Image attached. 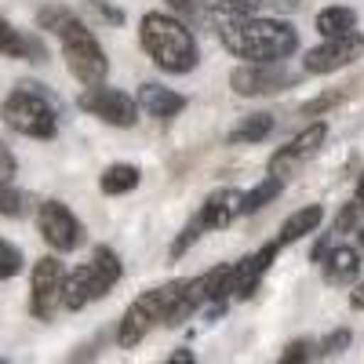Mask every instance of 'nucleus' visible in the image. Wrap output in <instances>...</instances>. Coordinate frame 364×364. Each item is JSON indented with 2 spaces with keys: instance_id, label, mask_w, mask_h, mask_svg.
Here are the masks:
<instances>
[{
  "instance_id": "nucleus-27",
  "label": "nucleus",
  "mask_w": 364,
  "mask_h": 364,
  "mask_svg": "<svg viewBox=\"0 0 364 364\" xmlns=\"http://www.w3.org/2000/svg\"><path fill=\"white\" fill-rule=\"evenodd\" d=\"M346 99V91H328V95H317V99H310L306 106H302V117H324L331 106H339Z\"/></svg>"
},
{
  "instance_id": "nucleus-32",
  "label": "nucleus",
  "mask_w": 364,
  "mask_h": 364,
  "mask_svg": "<svg viewBox=\"0 0 364 364\" xmlns=\"http://www.w3.org/2000/svg\"><path fill=\"white\" fill-rule=\"evenodd\" d=\"M15 157H11V149L8 146H0V182H11L15 178Z\"/></svg>"
},
{
  "instance_id": "nucleus-4",
  "label": "nucleus",
  "mask_w": 364,
  "mask_h": 364,
  "mask_svg": "<svg viewBox=\"0 0 364 364\" xmlns=\"http://www.w3.org/2000/svg\"><path fill=\"white\" fill-rule=\"evenodd\" d=\"M124 277V266H120V255L106 245L95 248L91 262H84L80 269H73L66 284H63V306L66 310H84L87 302H99L102 295L113 291V284Z\"/></svg>"
},
{
  "instance_id": "nucleus-6",
  "label": "nucleus",
  "mask_w": 364,
  "mask_h": 364,
  "mask_svg": "<svg viewBox=\"0 0 364 364\" xmlns=\"http://www.w3.org/2000/svg\"><path fill=\"white\" fill-rule=\"evenodd\" d=\"M58 44H63V58L70 73L80 80V84H99L106 80L109 73V58L102 51V44L95 41V33L84 26V22H73L63 37H58Z\"/></svg>"
},
{
  "instance_id": "nucleus-33",
  "label": "nucleus",
  "mask_w": 364,
  "mask_h": 364,
  "mask_svg": "<svg viewBox=\"0 0 364 364\" xmlns=\"http://www.w3.org/2000/svg\"><path fill=\"white\" fill-rule=\"evenodd\" d=\"M168 4H171L182 18H193V15H197V4H193V0H168Z\"/></svg>"
},
{
  "instance_id": "nucleus-15",
  "label": "nucleus",
  "mask_w": 364,
  "mask_h": 364,
  "mask_svg": "<svg viewBox=\"0 0 364 364\" xmlns=\"http://www.w3.org/2000/svg\"><path fill=\"white\" fill-rule=\"evenodd\" d=\"M237 215H240V193L237 190H215V193L204 197V204L197 211V223H200V230H223Z\"/></svg>"
},
{
  "instance_id": "nucleus-38",
  "label": "nucleus",
  "mask_w": 364,
  "mask_h": 364,
  "mask_svg": "<svg viewBox=\"0 0 364 364\" xmlns=\"http://www.w3.org/2000/svg\"><path fill=\"white\" fill-rule=\"evenodd\" d=\"M353 230H357V245H360V248H357V252H364V215H360V223H357V226H353Z\"/></svg>"
},
{
  "instance_id": "nucleus-10",
  "label": "nucleus",
  "mask_w": 364,
  "mask_h": 364,
  "mask_svg": "<svg viewBox=\"0 0 364 364\" xmlns=\"http://www.w3.org/2000/svg\"><path fill=\"white\" fill-rule=\"evenodd\" d=\"M299 77L288 73L281 63H248V66H237L230 73V87L245 99H255V95H277V91L291 87Z\"/></svg>"
},
{
  "instance_id": "nucleus-18",
  "label": "nucleus",
  "mask_w": 364,
  "mask_h": 364,
  "mask_svg": "<svg viewBox=\"0 0 364 364\" xmlns=\"http://www.w3.org/2000/svg\"><path fill=\"white\" fill-rule=\"evenodd\" d=\"M321 223H324V208H321V204H306V208L291 211V219L281 226V245H291V240L314 233Z\"/></svg>"
},
{
  "instance_id": "nucleus-13",
  "label": "nucleus",
  "mask_w": 364,
  "mask_h": 364,
  "mask_svg": "<svg viewBox=\"0 0 364 364\" xmlns=\"http://www.w3.org/2000/svg\"><path fill=\"white\" fill-rule=\"evenodd\" d=\"M281 252V240H273V245H262V252L248 255V259H240L233 266V284H230V299H252L259 281L266 277V269L273 266V259H277Z\"/></svg>"
},
{
  "instance_id": "nucleus-29",
  "label": "nucleus",
  "mask_w": 364,
  "mask_h": 364,
  "mask_svg": "<svg viewBox=\"0 0 364 364\" xmlns=\"http://www.w3.org/2000/svg\"><path fill=\"white\" fill-rule=\"evenodd\" d=\"M353 343V331L350 328H339V331H331V336L321 343V357H339L346 346Z\"/></svg>"
},
{
  "instance_id": "nucleus-25",
  "label": "nucleus",
  "mask_w": 364,
  "mask_h": 364,
  "mask_svg": "<svg viewBox=\"0 0 364 364\" xmlns=\"http://www.w3.org/2000/svg\"><path fill=\"white\" fill-rule=\"evenodd\" d=\"M259 8H266V0H208V11L215 18H230V15H255Z\"/></svg>"
},
{
  "instance_id": "nucleus-3",
  "label": "nucleus",
  "mask_w": 364,
  "mask_h": 364,
  "mask_svg": "<svg viewBox=\"0 0 364 364\" xmlns=\"http://www.w3.org/2000/svg\"><path fill=\"white\" fill-rule=\"evenodd\" d=\"M4 124L26 139H55L58 109L41 84H18L4 99Z\"/></svg>"
},
{
  "instance_id": "nucleus-19",
  "label": "nucleus",
  "mask_w": 364,
  "mask_h": 364,
  "mask_svg": "<svg viewBox=\"0 0 364 364\" xmlns=\"http://www.w3.org/2000/svg\"><path fill=\"white\" fill-rule=\"evenodd\" d=\"M139 178L142 175H139L135 164H109L102 171V178H99V186H102L106 197H124V193H132L139 186Z\"/></svg>"
},
{
  "instance_id": "nucleus-8",
  "label": "nucleus",
  "mask_w": 364,
  "mask_h": 364,
  "mask_svg": "<svg viewBox=\"0 0 364 364\" xmlns=\"http://www.w3.org/2000/svg\"><path fill=\"white\" fill-rule=\"evenodd\" d=\"M63 284H66V269L55 255L37 259L33 273H29V310L41 321H51L63 306Z\"/></svg>"
},
{
  "instance_id": "nucleus-2",
  "label": "nucleus",
  "mask_w": 364,
  "mask_h": 364,
  "mask_svg": "<svg viewBox=\"0 0 364 364\" xmlns=\"http://www.w3.org/2000/svg\"><path fill=\"white\" fill-rule=\"evenodd\" d=\"M142 48L146 55L154 58V66L164 70V73H193L197 63H200V51H197V41L186 29V22L175 18V15H164V11H149L142 18Z\"/></svg>"
},
{
  "instance_id": "nucleus-20",
  "label": "nucleus",
  "mask_w": 364,
  "mask_h": 364,
  "mask_svg": "<svg viewBox=\"0 0 364 364\" xmlns=\"http://www.w3.org/2000/svg\"><path fill=\"white\" fill-rule=\"evenodd\" d=\"M273 132V117L269 113H252L230 132V146H245V142H262Z\"/></svg>"
},
{
  "instance_id": "nucleus-1",
  "label": "nucleus",
  "mask_w": 364,
  "mask_h": 364,
  "mask_svg": "<svg viewBox=\"0 0 364 364\" xmlns=\"http://www.w3.org/2000/svg\"><path fill=\"white\" fill-rule=\"evenodd\" d=\"M219 41L226 51L248 63H284L299 48V33L281 22V18H266V15H230L219 18Z\"/></svg>"
},
{
  "instance_id": "nucleus-9",
  "label": "nucleus",
  "mask_w": 364,
  "mask_h": 364,
  "mask_svg": "<svg viewBox=\"0 0 364 364\" xmlns=\"http://www.w3.org/2000/svg\"><path fill=\"white\" fill-rule=\"evenodd\" d=\"M37 230L44 237V245L58 255L80 248V240H84V226L77 223V215L63 200H44L37 208Z\"/></svg>"
},
{
  "instance_id": "nucleus-16",
  "label": "nucleus",
  "mask_w": 364,
  "mask_h": 364,
  "mask_svg": "<svg viewBox=\"0 0 364 364\" xmlns=\"http://www.w3.org/2000/svg\"><path fill=\"white\" fill-rule=\"evenodd\" d=\"M321 269L328 284H350L360 273V252L357 248H328L321 255Z\"/></svg>"
},
{
  "instance_id": "nucleus-17",
  "label": "nucleus",
  "mask_w": 364,
  "mask_h": 364,
  "mask_svg": "<svg viewBox=\"0 0 364 364\" xmlns=\"http://www.w3.org/2000/svg\"><path fill=\"white\" fill-rule=\"evenodd\" d=\"M0 58H29V63H44V48H41L37 37H26L8 18H0Z\"/></svg>"
},
{
  "instance_id": "nucleus-22",
  "label": "nucleus",
  "mask_w": 364,
  "mask_h": 364,
  "mask_svg": "<svg viewBox=\"0 0 364 364\" xmlns=\"http://www.w3.org/2000/svg\"><path fill=\"white\" fill-rule=\"evenodd\" d=\"M281 190H284V178H273V175H269V178H262L252 193L240 197V215H255V211H259V208H266V204H269L273 197H277Z\"/></svg>"
},
{
  "instance_id": "nucleus-30",
  "label": "nucleus",
  "mask_w": 364,
  "mask_h": 364,
  "mask_svg": "<svg viewBox=\"0 0 364 364\" xmlns=\"http://www.w3.org/2000/svg\"><path fill=\"white\" fill-rule=\"evenodd\" d=\"M360 215H364V208L353 200V204H346L343 211H339V219H336V233H350L357 223H360Z\"/></svg>"
},
{
  "instance_id": "nucleus-21",
  "label": "nucleus",
  "mask_w": 364,
  "mask_h": 364,
  "mask_svg": "<svg viewBox=\"0 0 364 364\" xmlns=\"http://www.w3.org/2000/svg\"><path fill=\"white\" fill-rule=\"evenodd\" d=\"M350 29H357L353 8H324L317 15V33L321 37H339V33H350Z\"/></svg>"
},
{
  "instance_id": "nucleus-36",
  "label": "nucleus",
  "mask_w": 364,
  "mask_h": 364,
  "mask_svg": "<svg viewBox=\"0 0 364 364\" xmlns=\"http://www.w3.org/2000/svg\"><path fill=\"white\" fill-rule=\"evenodd\" d=\"M353 200H357V204L364 208V175L357 178V190H353Z\"/></svg>"
},
{
  "instance_id": "nucleus-11",
  "label": "nucleus",
  "mask_w": 364,
  "mask_h": 364,
  "mask_svg": "<svg viewBox=\"0 0 364 364\" xmlns=\"http://www.w3.org/2000/svg\"><path fill=\"white\" fill-rule=\"evenodd\" d=\"M360 51H364V37L357 33V29L339 33V37H324V44L306 51L302 70L306 73H336V70H346L350 63H357Z\"/></svg>"
},
{
  "instance_id": "nucleus-35",
  "label": "nucleus",
  "mask_w": 364,
  "mask_h": 364,
  "mask_svg": "<svg viewBox=\"0 0 364 364\" xmlns=\"http://www.w3.org/2000/svg\"><path fill=\"white\" fill-rule=\"evenodd\" d=\"M350 306H353V310H364V281L350 291Z\"/></svg>"
},
{
  "instance_id": "nucleus-24",
  "label": "nucleus",
  "mask_w": 364,
  "mask_h": 364,
  "mask_svg": "<svg viewBox=\"0 0 364 364\" xmlns=\"http://www.w3.org/2000/svg\"><path fill=\"white\" fill-rule=\"evenodd\" d=\"M0 215H4V219H22V215H29V193L15 190L11 182H0Z\"/></svg>"
},
{
  "instance_id": "nucleus-34",
  "label": "nucleus",
  "mask_w": 364,
  "mask_h": 364,
  "mask_svg": "<svg viewBox=\"0 0 364 364\" xmlns=\"http://www.w3.org/2000/svg\"><path fill=\"white\" fill-rule=\"evenodd\" d=\"M91 4H95V8H99V11H102V15L109 18V22H120V18H124V15H120V11H113V8L106 4V0H91Z\"/></svg>"
},
{
  "instance_id": "nucleus-7",
  "label": "nucleus",
  "mask_w": 364,
  "mask_h": 364,
  "mask_svg": "<svg viewBox=\"0 0 364 364\" xmlns=\"http://www.w3.org/2000/svg\"><path fill=\"white\" fill-rule=\"evenodd\" d=\"M77 106L91 117H99L102 124L109 128H132L139 120V102L132 95H124V91L117 87H106L102 80L99 84H84V95L77 99Z\"/></svg>"
},
{
  "instance_id": "nucleus-14",
  "label": "nucleus",
  "mask_w": 364,
  "mask_h": 364,
  "mask_svg": "<svg viewBox=\"0 0 364 364\" xmlns=\"http://www.w3.org/2000/svg\"><path fill=\"white\" fill-rule=\"evenodd\" d=\"M139 109L146 113V117H154V120H161V124H168V120H175L182 109H186V99L178 95V91H171V87H164V84H154V80H146V84H139Z\"/></svg>"
},
{
  "instance_id": "nucleus-28",
  "label": "nucleus",
  "mask_w": 364,
  "mask_h": 364,
  "mask_svg": "<svg viewBox=\"0 0 364 364\" xmlns=\"http://www.w3.org/2000/svg\"><path fill=\"white\" fill-rule=\"evenodd\" d=\"M200 233H204V230H200V223L193 219V223H190L186 230H182V237H178L175 245L168 248V255H171V259H182V255H186V252H190V248L197 245V237H200Z\"/></svg>"
},
{
  "instance_id": "nucleus-12",
  "label": "nucleus",
  "mask_w": 364,
  "mask_h": 364,
  "mask_svg": "<svg viewBox=\"0 0 364 364\" xmlns=\"http://www.w3.org/2000/svg\"><path fill=\"white\" fill-rule=\"evenodd\" d=\"M324 139H328V124H324V120H317V124H310V128H302L284 149H277V154L269 157V175H273V178L295 175V171L324 146Z\"/></svg>"
},
{
  "instance_id": "nucleus-31",
  "label": "nucleus",
  "mask_w": 364,
  "mask_h": 364,
  "mask_svg": "<svg viewBox=\"0 0 364 364\" xmlns=\"http://www.w3.org/2000/svg\"><path fill=\"white\" fill-rule=\"evenodd\" d=\"M314 353H310V343H288V350L281 353V360L284 364H291V360H310Z\"/></svg>"
},
{
  "instance_id": "nucleus-5",
  "label": "nucleus",
  "mask_w": 364,
  "mask_h": 364,
  "mask_svg": "<svg viewBox=\"0 0 364 364\" xmlns=\"http://www.w3.org/2000/svg\"><path fill=\"white\" fill-rule=\"evenodd\" d=\"M182 284H186V281H168V284H161V288H154V291L139 295L132 306L124 310L120 324H117V346L132 350V346H139L157 324H164V321H168V310L175 306V299H178V291H182Z\"/></svg>"
},
{
  "instance_id": "nucleus-26",
  "label": "nucleus",
  "mask_w": 364,
  "mask_h": 364,
  "mask_svg": "<svg viewBox=\"0 0 364 364\" xmlns=\"http://www.w3.org/2000/svg\"><path fill=\"white\" fill-rule=\"evenodd\" d=\"M22 252L11 245V240H4L0 237V281H11V277H18L22 273Z\"/></svg>"
},
{
  "instance_id": "nucleus-23",
  "label": "nucleus",
  "mask_w": 364,
  "mask_h": 364,
  "mask_svg": "<svg viewBox=\"0 0 364 364\" xmlns=\"http://www.w3.org/2000/svg\"><path fill=\"white\" fill-rule=\"evenodd\" d=\"M200 281H204V295H208V302H226V299H230V284H233V266L226 262V266L208 269Z\"/></svg>"
},
{
  "instance_id": "nucleus-37",
  "label": "nucleus",
  "mask_w": 364,
  "mask_h": 364,
  "mask_svg": "<svg viewBox=\"0 0 364 364\" xmlns=\"http://www.w3.org/2000/svg\"><path fill=\"white\" fill-rule=\"evenodd\" d=\"M168 360H171V364H193V357H190V353H171Z\"/></svg>"
}]
</instances>
